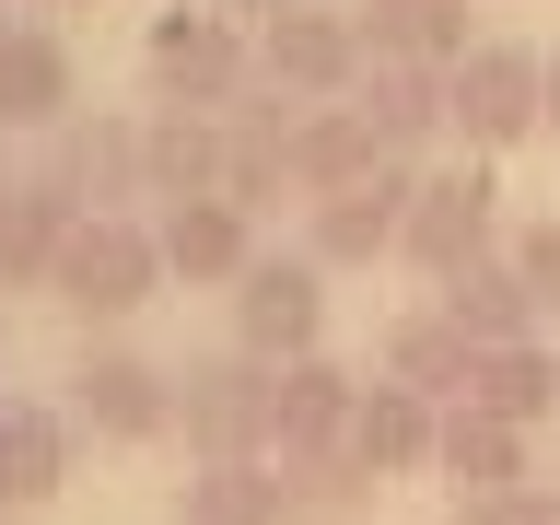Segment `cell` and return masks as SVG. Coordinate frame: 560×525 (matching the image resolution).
Instances as JSON below:
<instances>
[{"mask_svg":"<svg viewBox=\"0 0 560 525\" xmlns=\"http://www.w3.org/2000/svg\"><path fill=\"white\" fill-rule=\"evenodd\" d=\"M549 140H560V59H549Z\"/></svg>","mask_w":560,"mask_h":525,"instance_id":"cell-33","label":"cell"},{"mask_svg":"<svg viewBox=\"0 0 560 525\" xmlns=\"http://www.w3.org/2000/svg\"><path fill=\"white\" fill-rule=\"evenodd\" d=\"M362 24V59H420V70H467L479 35H467V0H350Z\"/></svg>","mask_w":560,"mask_h":525,"instance_id":"cell-20","label":"cell"},{"mask_svg":"<svg viewBox=\"0 0 560 525\" xmlns=\"http://www.w3.org/2000/svg\"><path fill=\"white\" fill-rule=\"evenodd\" d=\"M70 199H82V222H129V199H152V175H140V117H117V105H82L59 140H47V164Z\"/></svg>","mask_w":560,"mask_h":525,"instance_id":"cell-9","label":"cell"},{"mask_svg":"<svg viewBox=\"0 0 560 525\" xmlns=\"http://www.w3.org/2000/svg\"><path fill=\"white\" fill-rule=\"evenodd\" d=\"M292 140H304V105H280L269 82L222 117V199L234 210H257V199H280V187H304L292 175Z\"/></svg>","mask_w":560,"mask_h":525,"instance_id":"cell-15","label":"cell"},{"mask_svg":"<svg viewBox=\"0 0 560 525\" xmlns=\"http://www.w3.org/2000/svg\"><path fill=\"white\" fill-rule=\"evenodd\" d=\"M444 94H455V140H467V164H490V152H514V140L549 129V59L514 47V35H479V59L444 70Z\"/></svg>","mask_w":560,"mask_h":525,"instance_id":"cell-2","label":"cell"},{"mask_svg":"<svg viewBox=\"0 0 560 525\" xmlns=\"http://www.w3.org/2000/svg\"><path fill=\"white\" fill-rule=\"evenodd\" d=\"M140 82H152L164 117H234L257 94V35L234 12H164L140 35Z\"/></svg>","mask_w":560,"mask_h":525,"instance_id":"cell-1","label":"cell"},{"mask_svg":"<svg viewBox=\"0 0 560 525\" xmlns=\"http://www.w3.org/2000/svg\"><path fill=\"white\" fill-rule=\"evenodd\" d=\"M350 455H362L374 479H432V455H444V409H432V397H409V385H385V374H362Z\"/></svg>","mask_w":560,"mask_h":525,"instance_id":"cell-19","label":"cell"},{"mask_svg":"<svg viewBox=\"0 0 560 525\" xmlns=\"http://www.w3.org/2000/svg\"><path fill=\"white\" fill-rule=\"evenodd\" d=\"M164 292V245H152V222H82L70 234V257H59V280H47V304H70L82 327H117V315H140Z\"/></svg>","mask_w":560,"mask_h":525,"instance_id":"cell-5","label":"cell"},{"mask_svg":"<svg viewBox=\"0 0 560 525\" xmlns=\"http://www.w3.org/2000/svg\"><path fill=\"white\" fill-rule=\"evenodd\" d=\"M12 199H24V175H12V164H0V222H12Z\"/></svg>","mask_w":560,"mask_h":525,"instance_id":"cell-32","label":"cell"},{"mask_svg":"<svg viewBox=\"0 0 560 525\" xmlns=\"http://www.w3.org/2000/svg\"><path fill=\"white\" fill-rule=\"evenodd\" d=\"M409 199H420V164H385L374 187L315 199L304 257H315V269H374V257H397V245H409Z\"/></svg>","mask_w":560,"mask_h":525,"instance_id":"cell-10","label":"cell"},{"mask_svg":"<svg viewBox=\"0 0 560 525\" xmlns=\"http://www.w3.org/2000/svg\"><path fill=\"white\" fill-rule=\"evenodd\" d=\"M432 479H444L455 502L537 490V432H514V420H490V409H444V455H432Z\"/></svg>","mask_w":560,"mask_h":525,"instance_id":"cell-18","label":"cell"},{"mask_svg":"<svg viewBox=\"0 0 560 525\" xmlns=\"http://www.w3.org/2000/svg\"><path fill=\"white\" fill-rule=\"evenodd\" d=\"M315 339H327V269H315L304 245H292V257L269 245V257L234 280V350L269 362V374H292V362H315Z\"/></svg>","mask_w":560,"mask_h":525,"instance_id":"cell-4","label":"cell"},{"mask_svg":"<svg viewBox=\"0 0 560 525\" xmlns=\"http://www.w3.org/2000/svg\"><path fill=\"white\" fill-rule=\"evenodd\" d=\"M140 175H152V210L222 199V117H140Z\"/></svg>","mask_w":560,"mask_h":525,"instance_id":"cell-22","label":"cell"},{"mask_svg":"<svg viewBox=\"0 0 560 525\" xmlns=\"http://www.w3.org/2000/svg\"><path fill=\"white\" fill-rule=\"evenodd\" d=\"M175 525H292V479H280V455L187 467V479H175Z\"/></svg>","mask_w":560,"mask_h":525,"instance_id":"cell-21","label":"cell"},{"mask_svg":"<svg viewBox=\"0 0 560 525\" xmlns=\"http://www.w3.org/2000/svg\"><path fill=\"white\" fill-rule=\"evenodd\" d=\"M70 420L105 432V444H164L175 432V374L140 362V350H117V339H94L70 362Z\"/></svg>","mask_w":560,"mask_h":525,"instance_id":"cell-8","label":"cell"},{"mask_svg":"<svg viewBox=\"0 0 560 525\" xmlns=\"http://www.w3.org/2000/svg\"><path fill=\"white\" fill-rule=\"evenodd\" d=\"M502 187H490V164H444V175H420V199H409V257L432 292H444L455 269H479V257H502Z\"/></svg>","mask_w":560,"mask_h":525,"instance_id":"cell-3","label":"cell"},{"mask_svg":"<svg viewBox=\"0 0 560 525\" xmlns=\"http://www.w3.org/2000/svg\"><path fill=\"white\" fill-rule=\"evenodd\" d=\"M70 234H82V199H70L59 175H24V199L0 222V280H12V292H47L59 257H70Z\"/></svg>","mask_w":560,"mask_h":525,"instance_id":"cell-23","label":"cell"},{"mask_svg":"<svg viewBox=\"0 0 560 525\" xmlns=\"http://www.w3.org/2000/svg\"><path fill=\"white\" fill-rule=\"evenodd\" d=\"M210 12H234V24L257 35V24H280V12H304V0H210Z\"/></svg>","mask_w":560,"mask_h":525,"instance_id":"cell-30","label":"cell"},{"mask_svg":"<svg viewBox=\"0 0 560 525\" xmlns=\"http://www.w3.org/2000/svg\"><path fill=\"white\" fill-rule=\"evenodd\" d=\"M362 24L350 12H280V24H257V82H269L280 105H350L362 94Z\"/></svg>","mask_w":560,"mask_h":525,"instance_id":"cell-7","label":"cell"},{"mask_svg":"<svg viewBox=\"0 0 560 525\" xmlns=\"http://www.w3.org/2000/svg\"><path fill=\"white\" fill-rule=\"evenodd\" d=\"M70 455H82V420H70V409H47V397H0V514L59 502Z\"/></svg>","mask_w":560,"mask_h":525,"instance_id":"cell-13","label":"cell"},{"mask_svg":"<svg viewBox=\"0 0 560 525\" xmlns=\"http://www.w3.org/2000/svg\"><path fill=\"white\" fill-rule=\"evenodd\" d=\"M175 432L199 467H234V455H269V362L245 350H210L175 374Z\"/></svg>","mask_w":560,"mask_h":525,"instance_id":"cell-6","label":"cell"},{"mask_svg":"<svg viewBox=\"0 0 560 525\" xmlns=\"http://www.w3.org/2000/svg\"><path fill=\"white\" fill-rule=\"evenodd\" d=\"M467 409L514 420V432H537V420H560V350H549V339L479 350V385H467Z\"/></svg>","mask_w":560,"mask_h":525,"instance_id":"cell-26","label":"cell"},{"mask_svg":"<svg viewBox=\"0 0 560 525\" xmlns=\"http://www.w3.org/2000/svg\"><path fill=\"white\" fill-rule=\"evenodd\" d=\"M374 374H385V385H409V397H432V409H467V385H479V350L455 339V315H444V304H409V315H385Z\"/></svg>","mask_w":560,"mask_h":525,"instance_id":"cell-16","label":"cell"},{"mask_svg":"<svg viewBox=\"0 0 560 525\" xmlns=\"http://www.w3.org/2000/svg\"><path fill=\"white\" fill-rule=\"evenodd\" d=\"M514 280H525V304H537V327H560V210L549 222H514Z\"/></svg>","mask_w":560,"mask_h":525,"instance_id":"cell-28","label":"cell"},{"mask_svg":"<svg viewBox=\"0 0 560 525\" xmlns=\"http://www.w3.org/2000/svg\"><path fill=\"white\" fill-rule=\"evenodd\" d=\"M350 105H362V129L385 140V164H409V152H432V140L455 129V94H444V70H420V59H374Z\"/></svg>","mask_w":560,"mask_h":525,"instance_id":"cell-17","label":"cell"},{"mask_svg":"<svg viewBox=\"0 0 560 525\" xmlns=\"http://www.w3.org/2000/svg\"><path fill=\"white\" fill-rule=\"evenodd\" d=\"M280 479H292V525H350V514L385 490L350 444H339V455H280Z\"/></svg>","mask_w":560,"mask_h":525,"instance_id":"cell-27","label":"cell"},{"mask_svg":"<svg viewBox=\"0 0 560 525\" xmlns=\"http://www.w3.org/2000/svg\"><path fill=\"white\" fill-rule=\"evenodd\" d=\"M70 117H82V70H70V35H59V24H0V129L59 140Z\"/></svg>","mask_w":560,"mask_h":525,"instance_id":"cell-11","label":"cell"},{"mask_svg":"<svg viewBox=\"0 0 560 525\" xmlns=\"http://www.w3.org/2000/svg\"><path fill=\"white\" fill-rule=\"evenodd\" d=\"M47 12H94V0H47Z\"/></svg>","mask_w":560,"mask_h":525,"instance_id":"cell-34","label":"cell"},{"mask_svg":"<svg viewBox=\"0 0 560 525\" xmlns=\"http://www.w3.org/2000/svg\"><path fill=\"white\" fill-rule=\"evenodd\" d=\"M292 175H304V199H350V187H374V175H385V140L362 129V105H304Z\"/></svg>","mask_w":560,"mask_h":525,"instance_id":"cell-24","label":"cell"},{"mask_svg":"<svg viewBox=\"0 0 560 525\" xmlns=\"http://www.w3.org/2000/svg\"><path fill=\"white\" fill-rule=\"evenodd\" d=\"M152 245H164V280H187V292H234L269 245H257V210L234 199H187V210H152Z\"/></svg>","mask_w":560,"mask_h":525,"instance_id":"cell-12","label":"cell"},{"mask_svg":"<svg viewBox=\"0 0 560 525\" xmlns=\"http://www.w3.org/2000/svg\"><path fill=\"white\" fill-rule=\"evenodd\" d=\"M350 420H362V374H339L327 350L269 374V455H339Z\"/></svg>","mask_w":560,"mask_h":525,"instance_id":"cell-14","label":"cell"},{"mask_svg":"<svg viewBox=\"0 0 560 525\" xmlns=\"http://www.w3.org/2000/svg\"><path fill=\"white\" fill-rule=\"evenodd\" d=\"M0 292H12V280H0Z\"/></svg>","mask_w":560,"mask_h":525,"instance_id":"cell-35","label":"cell"},{"mask_svg":"<svg viewBox=\"0 0 560 525\" xmlns=\"http://www.w3.org/2000/svg\"><path fill=\"white\" fill-rule=\"evenodd\" d=\"M537 525H560V479H537Z\"/></svg>","mask_w":560,"mask_h":525,"instance_id":"cell-31","label":"cell"},{"mask_svg":"<svg viewBox=\"0 0 560 525\" xmlns=\"http://www.w3.org/2000/svg\"><path fill=\"white\" fill-rule=\"evenodd\" d=\"M444 525H537V490H490V502H455Z\"/></svg>","mask_w":560,"mask_h":525,"instance_id":"cell-29","label":"cell"},{"mask_svg":"<svg viewBox=\"0 0 560 525\" xmlns=\"http://www.w3.org/2000/svg\"><path fill=\"white\" fill-rule=\"evenodd\" d=\"M432 304L455 315V339H467V350H514V339H537V304H525L514 257H479V269H455Z\"/></svg>","mask_w":560,"mask_h":525,"instance_id":"cell-25","label":"cell"}]
</instances>
